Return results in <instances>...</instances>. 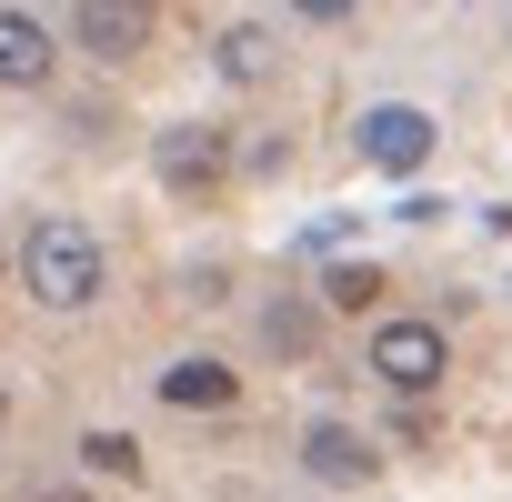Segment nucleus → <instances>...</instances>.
<instances>
[{
	"instance_id": "9",
	"label": "nucleus",
	"mask_w": 512,
	"mask_h": 502,
	"mask_svg": "<svg viewBox=\"0 0 512 502\" xmlns=\"http://www.w3.org/2000/svg\"><path fill=\"white\" fill-rule=\"evenodd\" d=\"M211 61H221V81H241V91H251V81H272V71H282V41H272L262 21H231V31L211 41Z\"/></svg>"
},
{
	"instance_id": "10",
	"label": "nucleus",
	"mask_w": 512,
	"mask_h": 502,
	"mask_svg": "<svg viewBox=\"0 0 512 502\" xmlns=\"http://www.w3.org/2000/svg\"><path fill=\"white\" fill-rule=\"evenodd\" d=\"M81 472H101V482H141V442H131V432H81Z\"/></svg>"
},
{
	"instance_id": "2",
	"label": "nucleus",
	"mask_w": 512,
	"mask_h": 502,
	"mask_svg": "<svg viewBox=\"0 0 512 502\" xmlns=\"http://www.w3.org/2000/svg\"><path fill=\"white\" fill-rule=\"evenodd\" d=\"M352 141H362L372 171H422V161H432V111H412V101H372Z\"/></svg>"
},
{
	"instance_id": "6",
	"label": "nucleus",
	"mask_w": 512,
	"mask_h": 502,
	"mask_svg": "<svg viewBox=\"0 0 512 502\" xmlns=\"http://www.w3.org/2000/svg\"><path fill=\"white\" fill-rule=\"evenodd\" d=\"M302 472L342 492V482H372V472H382V452H372L352 422H312V432H302Z\"/></svg>"
},
{
	"instance_id": "13",
	"label": "nucleus",
	"mask_w": 512,
	"mask_h": 502,
	"mask_svg": "<svg viewBox=\"0 0 512 502\" xmlns=\"http://www.w3.org/2000/svg\"><path fill=\"white\" fill-rule=\"evenodd\" d=\"M282 11H302V21H342L352 0H282Z\"/></svg>"
},
{
	"instance_id": "12",
	"label": "nucleus",
	"mask_w": 512,
	"mask_h": 502,
	"mask_svg": "<svg viewBox=\"0 0 512 502\" xmlns=\"http://www.w3.org/2000/svg\"><path fill=\"white\" fill-rule=\"evenodd\" d=\"M312 332H322V322H312V302H272V312H262V342H272V352H292V362L312 352Z\"/></svg>"
},
{
	"instance_id": "4",
	"label": "nucleus",
	"mask_w": 512,
	"mask_h": 502,
	"mask_svg": "<svg viewBox=\"0 0 512 502\" xmlns=\"http://www.w3.org/2000/svg\"><path fill=\"white\" fill-rule=\"evenodd\" d=\"M151 171H161L171 191H211V181L231 171V141H221L211 121H171V131L151 141Z\"/></svg>"
},
{
	"instance_id": "11",
	"label": "nucleus",
	"mask_w": 512,
	"mask_h": 502,
	"mask_svg": "<svg viewBox=\"0 0 512 502\" xmlns=\"http://www.w3.org/2000/svg\"><path fill=\"white\" fill-rule=\"evenodd\" d=\"M322 302H332V312H372V302H382V272H372V262H332V272H322Z\"/></svg>"
},
{
	"instance_id": "3",
	"label": "nucleus",
	"mask_w": 512,
	"mask_h": 502,
	"mask_svg": "<svg viewBox=\"0 0 512 502\" xmlns=\"http://www.w3.org/2000/svg\"><path fill=\"white\" fill-rule=\"evenodd\" d=\"M372 372L392 382V392H432L452 362H442V322H382L372 332Z\"/></svg>"
},
{
	"instance_id": "5",
	"label": "nucleus",
	"mask_w": 512,
	"mask_h": 502,
	"mask_svg": "<svg viewBox=\"0 0 512 502\" xmlns=\"http://www.w3.org/2000/svg\"><path fill=\"white\" fill-rule=\"evenodd\" d=\"M71 41L121 71L131 51H151V0H81V11H71Z\"/></svg>"
},
{
	"instance_id": "8",
	"label": "nucleus",
	"mask_w": 512,
	"mask_h": 502,
	"mask_svg": "<svg viewBox=\"0 0 512 502\" xmlns=\"http://www.w3.org/2000/svg\"><path fill=\"white\" fill-rule=\"evenodd\" d=\"M231 392H241V382H231V362H211V352H191V362L161 372V402H171V412H221Z\"/></svg>"
},
{
	"instance_id": "1",
	"label": "nucleus",
	"mask_w": 512,
	"mask_h": 502,
	"mask_svg": "<svg viewBox=\"0 0 512 502\" xmlns=\"http://www.w3.org/2000/svg\"><path fill=\"white\" fill-rule=\"evenodd\" d=\"M21 292L41 302V312H91L101 302V241L81 231V221H31L21 231Z\"/></svg>"
},
{
	"instance_id": "7",
	"label": "nucleus",
	"mask_w": 512,
	"mask_h": 502,
	"mask_svg": "<svg viewBox=\"0 0 512 502\" xmlns=\"http://www.w3.org/2000/svg\"><path fill=\"white\" fill-rule=\"evenodd\" d=\"M51 31L31 21V11H11V0H0V91H41L51 81Z\"/></svg>"
}]
</instances>
